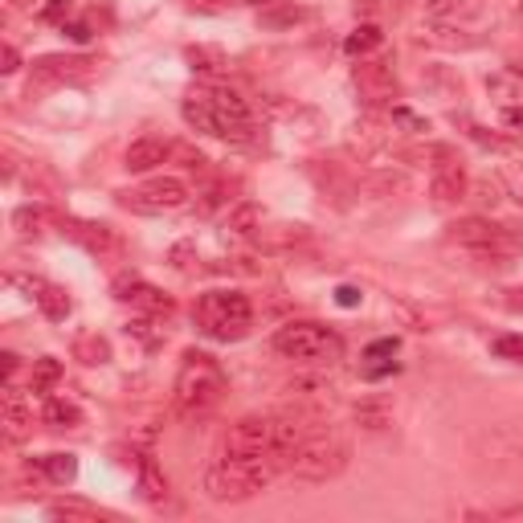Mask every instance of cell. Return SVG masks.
Returning a JSON list of instances; mask_svg holds the SVG:
<instances>
[{"instance_id": "12", "label": "cell", "mask_w": 523, "mask_h": 523, "mask_svg": "<svg viewBox=\"0 0 523 523\" xmlns=\"http://www.w3.org/2000/svg\"><path fill=\"white\" fill-rule=\"evenodd\" d=\"M115 299H123V302H131V307H140V311H148V315H168L172 311V299L168 294H160L156 286H148V283H140V278H119L115 283Z\"/></svg>"}, {"instance_id": "41", "label": "cell", "mask_w": 523, "mask_h": 523, "mask_svg": "<svg viewBox=\"0 0 523 523\" xmlns=\"http://www.w3.org/2000/svg\"><path fill=\"white\" fill-rule=\"evenodd\" d=\"M507 307H511V311H523V291H511V299H507Z\"/></svg>"}, {"instance_id": "9", "label": "cell", "mask_w": 523, "mask_h": 523, "mask_svg": "<svg viewBox=\"0 0 523 523\" xmlns=\"http://www.w3.org/2000/svg\"><path fill=\"white\" fill-rule=\"evenodd\" d=\"M209 95V107H213L217 119V140H241L249 131V103L238 95V90H225V86H204Z\"/></svg>"}, {"instance_id": "23", "label": "cell", "mask_w": 523, "mask_h": 523, "mask_svg": "<svg viewBox=\"0 0 523 523\" xmlns=\"http://www.w3.org/2000/svg\"><path fill=\"white\" fill-rule=\"evenodd\" d=\"M45 421H50L54 429H74V426H82V409L74 405V401L50 397L45 401Z\"/></svg>"}, {"instance_id": "29", "label": "cell", "mask_w": 523, "mask_h": 523, "mask_svg": "<svg viewBox=\"0 0 523 523\" xmlns=\"http://www.w3.org/2000/svg\"><path fill=\"white\" fill-rule=\"evenodd\" d=\"M389 405H360L356 409V421H360L364 429H384L389 426Z\"/></svg>"}, {"instance_id": "24", "label": "cell", "mask_w": 523, "mask_h": 523, "mask_svg": "<svg viewBox=\"0 0 523 523\" xmlns=\"http://www.w3.org/2000/svg\"><path fill=\"white\" fill-rule=\"evenodd\" d=\"M41 470L58 482V487H66V482L78 479V458H74V454H45V458H41Z\"/></svg>"}, {"instance_id": "18", "label": "cell", "mask_w": 523, "mask_h": 523, "mask_svg": "<svg viewBox=\"0 0 523 523\" xmlns=\"http://www.w3.org/2000/svg\"><path fill=\"white\" fill-rule=\"evenodd\" d=\"M254 238L262 249H286V246H294V241H307V225H270V230L257 225Z\"/></svg>"}, {"instance_id": "21", "label": "cell", "mask_w": 523, "mask_h": 523, "mask_svg": "<svg viewBox=\"0 0 523 523\" xmlns=\"http://www.w3.org/2000/svg\"><path fill=\"white\" fill-rule=\"evenodd\" d=\"M140 491H143V499H148V503H156V507L168 499V479H164L160 466H156L151 458L140 462Z\"/></svg>"}, {"instance_id": "22", "label": "cell", "mask_w": 523, "mask_h": 523, "mask_svg": "<svg viewBox=\"0 0 523 523\" xmlns=\"http://www.w3.org/2000/svg\"><path fill=\"white\" fill-rule=\"evenodd\" d=\"M37 302H41V311H45V320H54V323H62L66 315H70V294L62 291V286H50V283H41L37 286Z\"/></svg>"}, {"instance_id": "42", "label": "cell", "mask_w": 523, "mask_h": 523, "mask_svg": "<svg viewBox=\"0 0 523 523\" xmlns=\"http://www.w3.org/2000/svg\"><path fill=\"white\" fill-rule=\"evenodd\" d=\"M249 5H275V0H249Z\"/></svg>"}, {"instance_id": "32", "label": "cell", "mask_w": 523, "mask_h": 523, "mask_svg": "<svg viewBox=\"0 0 523 523\" xmlns=\"http://www.w3.org/2000/svg\"><path fill=\"white\" fill-rule=\"evenodd\" d=\"M389 119H392V123H397V127H405V131H413V135L429 131V123H426V119H421V115H413V111H409V107H392V111H389Z\"/></svg>"}, {"instance_id": "31", "label": "cell", "mask_w": 523, "mask_h": 523, "mask_svg": "<svg viewBox=\"0 0 523 523\" xmlns=\"http://www.w3.org/2000/svg\"><path fill=\"white\" fill-rule=\"evenodd\" d=\"M302 17H307L302 9H291V5H283V9H266V13H262V25L283 29V25H294V21H302Z\"/></svg>"}, {"instance_id": "25", "label": "cell", "mask_w": 523, "mask_h": 523, "mask_svg": "<svg viewBox=\"0 0 523 523\" xmlns=\"http://www.w3.org/2000/svg\"><path fill=\"white\" fill-rule=\"evenodd\" d=\"M58 381H62V364H58L54 356H41V360H33V376H29V389H33V392H50Z\"/></svg>"}, {"instance_id": "5", "label": "cell", "mask_w": 523, "mask_h": 523, "mask_svg": "<svg viewBox=\"0 0 523 523\" xmlns=\"http://www.w3.org/2000/svg\"><path fill=\"white\" fill-rule=\"evenodd\" d=\"M347 466V446L331 434H311L302 446L286 454V470L302 482H328Z\"/></svg>"}, {"instance_id": "14", "label": "cell", "mask_w": 523, "mask_h": 523, "mask_svg": "<svg viewBox=\"0 0 523 523\" xmlns=\"http://www.w3.org/2000/svg\"><path fill=\"white\" fill-rule=\"evenodd\" d=\"M62 230L70 233L74 241H78L82 249H90V254H115L119 249V238L111 225H95V221H62Z\"/></svg>"}, {"instance_id": "36", "label": "cell", "mask_w": 523, "mask_h": 523, "mask_svg": "<svg viewBox=\"0 0 523 523\" xmlns=\"http://www.w3.org/2000/svg\"><path fill=\"white\" fill-rule=\"evenodd\" d=\"M401 364L397 360H384V364H368V368H364V381H381V376H392L397 373Z\"/></svg>"}, {"instance_id": "10", "label": "cell", "mask_w": 523, "mask_h": 523, "mask_svg": "<svg viewBox=\"0 0 523 523\" xmlns=\"http://www.w3.org/2000/svg\"><path fill=\"white\" fill-rule=\"evenodd\" d=\"M352 82L360 90V98H368V103H392L401 95V82L389 62H364L360 58V66L352 70Z\"/></svg>"}, {"instance_id": "30", "label": "cell", "mask_w": 523, "mask_h": 523, "mask_svg": "<svg viewBox=\"0 0 523 523\" xmlns=\"http://www.w3.org/2000/svg\"><path fill=\"white\" fill-rule=\"evenodd\" d=\"M50 221V217H45V209H17V213H13V225H17L21 233H41V225Z\"/></svg>"}, {"instance_id": "28", "label": "cell", "mask_w": 523, "mask_h": 523, "mask_svg": "<svg viewBox=\"0 0 523 523\" xmlns=\"http://www.w3.org/2000/svg\"><path fill=\"white\" fill-rule=\"evenodd\" d=\"M491 352H495L499 360L523 364V336H495V339H491Z\"/></svg>"}, {"instance_id": "16", "label": "cell", "mask_w": 523, "mask_h": 523, "mask_svg": "<svg viewBox=\"0 0 523 523\" xmlns=\"http://www.w3.org/2000/svg\"><path fill=\"white\" fill-rule=\"evenodd\" d=\"M487 90L495 98H503L507 107H523V70H519V66H507V70L491 74Z\"/></svg>"}, {"instance_id": "17", "label": "cell", "mask_w": 523, "mask_h": 523, "mask_svg": "<svg viewBox=\"0 0 523 523\" xmlns=\"http://www.w3.org/2000/svg\"><path fill=\"white\" fill-rule=\"evenodd\" d=\"M384 45V33L381 25H373V21H364V25H356L352 33L344 37V54L347 58H368L373 50H381Z\"/></svg>"}, {"instance_id": "27", "label": "cell", "mask_w": 523, "mask_h": 523, "mask_svg": "<svg viewBox=\"0 0 523 523\" xmlns=\"http://www.w3.org/2000/svg\"><path fill=\"white\" fill-rule=\"evenodd\" d=\"M257 225H262V209H257V204H238V209H233L230 213V230L233 233H254Z\"/></svg>"}, {"instance_id": "43", "label": "cell", "mask_w": 523, "mask_h": 523, "mask_svg": "<svg viewBox=\"0 0 523 523\" xmlns=\"http://www.w3.org/2000/svg\"><path fill=\"white\" fill-rule=\"evenodd\" d=\"M515 66H519V70H523V58H519V62H515Z\"/></svg>"}, {"instance_id": "35", "label": "cell", "mask_w": 523, "mask_h": 523, "mask_svg": "<svg viewBox=\"0 0 523 523\" xmlns=\"http://www.w3.org/2000/svg\"><path fill=\"white\" fill-rule=\"evenodd\" d=\"M168 262H172V266H176V270H193V246H188V241H180V246H172Z\"/></svg>"}, {"instance_id": "4", "label": "cell", "mask_w": 523, "mask_h": 523, "mask_svg": "<svg viewBox=\"0 0 523 523\" xmlns=\"http://www.w3.org/2000/svg\"><path fill=\"white\" fill-rule=\"evenodd\" d=\"M275 347L299 364H331L344 356V339L323 323H286L275 331Z\"/></svg>"}, {"instance_id": "19", "label": "cell", "mask_w": 523, "mask_h": 523, "mask_svg": "<svg viewBox=\"0 0 523 523\" xmlns=\"http://www.w3.org/2000/svg\"><path fill=\"white\" fill-rule=\"evenodd\" d=\"M74 360H82V364H107L111 360L107 336H98V331H82V336H74Z\"/></svg>"}, {"instance_id": "7", "label": "cell", "mask_w": 523, "mask_h": 523, "mask_svg": "<svg viewBox=\"0 0 523 523\" xmlns=\"http://www.w3.org/2000/svg\"><path fill=\"white\" fill-rule=\"evenodd\" d=\"M450 241L479 249V254H515L519 249V238L511 230H503V225L487 221V217H462V221H454Z\"/></svg>"}, {"instance_id": "15", "label": "cell", "mask_w": 523, "mask_h": 523, "mask_svg": "<svg viewBox=\"0 0 523 523\" xmlns=\"http://www.w3.org/2000/svg\"><path fill=\"white\" fill-rule=\"evenodd\" d=\"M0 426H5L9 442H25L33 434V413L21 405V392L13 384H5V417H0Z\"/></svg>"}, {"instance_id": "37", "label": "cell", "mask_w": 523, "mask_h": 523, "mask_svg": "<svg viewBox=\"0 0 523 523\" xmlns=\"http://www.w3.org/2000/svg\"><path fill=\"white\" fill-rule=\"evenodd\" d=\"M0 70H5V74H17L21 70V54L13 50V45H5V50H0Z\"/></svg>"}, {"instance_id": "26", "label": "cell", "mask_w": 523, "mask_h": 523, "mask_svg": "<svg viewBox=\"0 0 523 523\" xmlns=\"http://www.w3.org/2000/svg\"><path fill=\"white\" fill-rule=\"evenodd\" d=\"M50 515L54 519H103V511L90 503H78V499H58V503H50Z\"/></svg>"}, {"instance_id": "38", "label": "cell", "mask_w": 523, "mask_h": 523, "mask_svg": "<svg viewBox=\"0 0 523 523\" xmlns=\"http://www.w3.org/2000/svg\"><path fill=\"white\" fill-rule=\"evenodd\" d=\"M62 33L70 37L74 45H86L90 41V25H82V21H74V25H62Z\"/></svg>"}, {"instance_id": "13", "label": "cell", "mask_w": 523, "mask_h": 523, "mask_svg": "<svg viewBox=\"0 0 523 523\" xmlns=\"http://www.w3.org/2000/svg\"><path fill=\"white\" fill-rule=\"evenodd\" d=\"M172 156V143L168 140H156V135H143L135 140L131 148L123 151V168L127 172H151L156 164H164Z\"/></svg>"}, {"instance_id": "2", "label": "cell", "mask_w": 523, "mask_h": 523, "mask_svg": "<svg viewBox=\"0 0 523 523\" xmlns=\"http://www.w3.org/2000/svg\"><path fill=\"white\" fill-rule=\"evenodd\" d=\"M225 397V373L213 356L204 352H188L185 368L176 376V389H172V401H176V413L196 421V417H209Z\"/></svg>"}, {"instance_id": "33", "label": "cell", "mask_w": 523, "mask_h": 523, "mask_svg": "<svg viewBox=\"0 0 523 523\" xmlns=\"http://www.w3.org/2000/svg\"><path fill=\"white\" fill-rule=\"evenodd\" d=\"M41 21H50V25H58V21H70V0H50V5H45L41 9Z\"/></svg>"}, {"instance_id": "20", "label": "cell", "mask_w": 523, "mask_h": 523, "mask_svg": "<svg viewBox=\"0 0 523 523\" xmlns=\"http://www.w3.org/2000/svg\"><path fill=\"white\" fill-rule=\"evenodd\" d=\"M185 62L193 66L196 74H221L225 66H230L217 45H188V50H185Z\"/></svg>"}, {"instance_id": "8", "label": "cell", "mask_w": 523, "mask_h": 523, "mask_svg": "<svg viewBox=\"0 0 523 523\" xmlns=\"http://www.w3.org/2000/svg\"><path fill=\"white\" fill-rule=\"evenodd\" d=\"M86 74H90V62H86V58H74V54L37 58L33 70H29V98L41 95V90L66 86V82H82Z\"/></svg>"}, {"instance_id": "34", "label": "cell", "mask_w": 523, "mask_h": 523, "mask_svg": "<svg viewBox=\"0 0 523 523\" xmlns=\"http://www.w3.org/2000/svg\"><path fill=\"white\" fill-rule=\"evenodd\" d=\"M384 356H397V339H373L364 360H384Z\"/></svg>"}, {"instance_id": "1", "label": "cell", "mask_w": 523, "mask_h": 523, "mask_svg": "<svg viewBox=\"0 0 523 523\" xmlns=\"http://www.w3.org/2000/svg\"><path fill=\"white\" fill-rule=\"evenodd\" d=\"M278 454H254V458H221L217 466L204 470V495L217 503H246V499L262 495L275 482Z\"/></svg>"}, {"instance_id": "6", "label": "cell", "mask_w": 523, "mask_h": 523, "mask_svg": "<svg viewBox=\"0 0 523 523\" xmlns=\"http://www.w3.org/2000/svg\"><path fill=\"white\" fill-rule=\"evenodd\" d=\"M185 201H188V188H185V180H176V176H156L143 188L119 193V204L131 209V213H172V209H180Z\"/></svg>"}, {"instance_id": "11", "label": "cell", "mask_w": 523, "mask_h": 523, "mask_svg": "<svg viewBox=\"0 0 523 523\" xmlns=\"http://www.w3.org/2000/svg\"><path fill=\"white\" fill-rule=\"evenodd\" d=\"M429 196L437 204H454L466 196V172L454 160L446 148H437V164H434V180H429Z\"/></svg>"}, {"instance_id": "40", "label": "cell", "mask_w": 523, "mask_h": 523, "mask_svg": "<svg viewBox=\"0 0 523 523\" xmlns=\"http://www.w3.org/2000/svg\"><path fill=\"white\" fill-rule=\"evenodd\" d=\"M503 123L507 127H523V107H503Z\"/></svg>"}, {"instance_id": "3", "label": "cell", "mask_w": 523, "mask_h": 523, "mask_svg": "<svg viewBox=\"0 0 523 523\" xmlns=\"http://www.w3.org/2000/svg\"><path fill=\"white\" fill-rule=\"evenodd\" d=\"M196 323H201L204 336L233 344V339H246L254 328V311L249 299L238 291H209L196 299Z\"/></svg>"}, {"instance_id": "39", "label": "cell", "mask_w": 523, "mask_h": 523, "mask_svg": "<svg viewBox=\"0 0 523 523\" xmlns=\"http://www.w3.org/2000/svg\"><path fill=\"white\" fill-rule=\"evenodd\" d=\"M360 299H364V294L356 291V286H336V302H339V307H360Z\"/></svg>"}]
</instances>
